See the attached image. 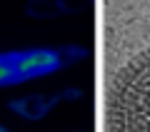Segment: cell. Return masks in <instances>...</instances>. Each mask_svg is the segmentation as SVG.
Returning <instances> with one entry per match:
<instances>
[{
	"label": "cell",
	"mask_w": 150,
	"mask_h": 132,
	"mask_svg": "<svg viewBox=\"0 0 150 132\" xmlns=\"http://www.w3.org/2000/svg\"><path fill=\"white\" fill-rule=\"evenodd\" d=\"M110 132H150V48L123 65L110 90Z\"/></svg>",
	"instance_id": "6da1fadb"
},
{
	"label": "cell",
	"mask_w": 150,
	"mask_h": 132,
	"mask_svg": "<svg viewBox=\"0 0 150 132\" xmlns=\"http://www.w3.org/2000/svg\"><path fill=\"white\" fill-rule=\"evenodd\" d=\"M63 53L60 50H25V53H5L0 55V85H13L20 80L48 75L60 70Z\"/></svg>",
	"instance_id": "7a4b0ae2"
},
{
	"label": "cell",
	"mask_w": 150,
	"mask_h": 132,
	"mask_svg": "<svg viewBox=\"0 0 150 132\" xmlns=\"http://www.w3.org/2000/svg\"><path fill=\"white\" fill-rule=\"evenodd\" d=\"M78 92H68V95H50V97H43V95H33V97H23V100H13L10 107L13 112H18V115L28 117V120H40L43 115H48L50 107H55L63 97H75Z\"/></svg>",
	"instance_id": "3957f363"
},
{
	"label": "cell",
	"mask_w": 150,
	"mask_h": 132,
	"mask_svg": "<svg viewBox=\"0 0 150 132\" xmlns=\"http://www.w3.org/2000/svg\"><path fill=\"white\" fill-rule=\"evenodd\" d=\"M0 132H5V130H3V127H0Z\"/></svg>",
	"instance_id": "277c9868"
}]
</instances>
